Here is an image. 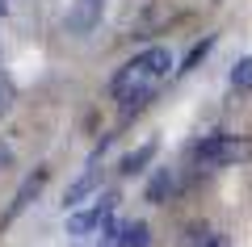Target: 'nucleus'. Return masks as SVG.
I'll return each mask as SVG.
<instances>
[{"label": "nucleus", "instance_id": "obj_1", "mask_svg": "<svg viewBox=\"0 0 252 247\" xmlns=\"http://www.w3.org/2000/svg\"><path fill=\"white\" fill-rule=\"evenodd\" d=\"M168 67H172L168 46H147V51H139L135 59H126L122 67L114 71V80H109V97L122 105V113H135V109H143L147 101L160 92Z\"/></svg>", "mask_w": 252, "mask_h": 247}, {"label": "nucleus", "instance_id": "obj_2", "mask_svg": "<svg viewBox=\"0 0 252 247\" xmlns=\"http://www.w3.org/2000/svg\"><path fill=\"white\" fill-rule=\"evenodd\" d=\"M252 155V142L240 138V134H206L189 147V159L198 164V168H231V164H244Z\"/></svg>", "mask_w": 252, "mask_h": 247}, {"label": "nucleus", "instance_id": "obj_3", "mask_svg": "<svg viewBox=\"0 0 252 247\" xmlns=\"http://www.w3.org/2000/svg\"><path fill=\"white\" fill-rule=\"evenodd\" d=\"M101 13H105V0H67V13H63V26L67 34L84 38L101 26Z\"/></svg>", "mask_w": 252, "mask_h": 247}, {"label": "nucleus", "instance_id": "obj_4", "mask_svg": "<svg viewBox=\"0 0 252 247\" xmlns=\"http://www.w3.org/2000/svg\"><path fill=\"white\" fill-rule=\"evenodd\" d=\"M177 193H181V172H177V168H156L152 180H147V189H143V201L168 205Z\"/></svg>", "mask_w": 252, "mask_h": 247}, {"label": "nucleus", "instance_id": "obj_5", "mask_svg": "<svg viewBox=\"0 0 252 247\" xmlns=\"http://www.w3.org/2000/svg\"><path fill=\"white\" fill-rule=\"evenodd\" d=\"M42 185H46V168L30 172V176L21 180V189H17V193H13V205H9V218H13V214H21V210H26V205L34 201L38 193H42Z\"/></svg>", "mask_w": 252, "mask_h": 247}, {"label": "nucleus", "instance_id": "obj_6", "mask_svg": "<svg viewBox=\"0 0 252 247\" xmlns=\"http://www.w3.org/2000/svg\"><path fill=\"white\" fill-rule=\"evenodd\" d=\"M97 185H101V168H97V164H89V172H84L76 185H67V193H63V205H67V210H72V205H80L89 193H97Z\"/></svg>", "mask_w": 252, "mask_h": 247}, {"label": "nucleus", "instance_id": "obj_7", "mask_svg": "<svg viewBox=\"0 0 252 247\" xmlns=\"http://www.w3.org/2000/svg\"><path fill=\"white\" fill-rule=\"evenodd\" d=\"M156 151H160V142H156V138H152V142H143L139 151H130V155H126L122 164H118V172H122V176H135V172H143L147 164L156 159Z\"/></svg>", "mask_w": 252, "mask_h": 247}, {"label": "nucleus", "instance_id": "obj_8", "mask_svg": "<svg viewBox=\"0 0 252 247\" xmlns=\"http://www.w3.org/2000/svg\"><path fill=\"white\" fill-rule=\"evenodd\" d=\"M109 222L97 218V210H84V214H72L67 218V235H93V230H105Z\"/></svg>", "mask_w": 252, "mask_h": 247}, {"label": "nucleus", "instance_id": "obj_9", "mask_svg": "<svg viewBox=\"0 0 252 247\" xmlns=\"http://www.w3.org/2000/svg\"><path fill=\"white\" fill-rule=\"evenodd\" d=\"M231 88L235 92H252V55H244V59H235L231 63Z\"/></svg>", "mask_w": 252, "mask_h": 247}, {"label": "nucleus", "instance_id": "obj_10", "mask_svg": "<svg viewBox=\"0 0 252 247\" xmlns=\"http://www.w3.org/2000/svg\"><path fill=\"white\" fill-rule=\"evenodd\" d=\"M210 46H215V34H206V38H202L198 46H193V51L185 55V63H181V67H177V76H185V71H193V67H198V63H202V59H206V55H210Z\"/></svg>", "mask_w": 252, "mask_h": 247}, {"label": "nucleus", "instance_id": "obj_11", "mask_svg": "<svg viewBox=\"0 0 252 247\" xmlns=\"http://www.w3.org/2000/svg\"><path fill=\"white\" fill-rule=\"evenodd\" d=\"M152 243V235H147V222H126V247H147Z\"/></svg>", "mask_w": 252, "mask_h": 247}, {"label": "nucleus", "instance_id": "obj_12", "mask_svg": "<svg viewBox=\"0 0 252 247\" xmlns=\"http://www.w3.org/2000/svg\"><path fill=\"white\" fill-rule=\"evenodd\" d=\"M101 247H126V222H109L101 230Z\"/></svg>", "mask_w": 252, "mask_h": 247}, {"label": "nucleus", "instance_id": "obj_13", "mask_svg": "<svg viewBox=\"0 0 252 247\" xmlns=\"http://www.w3.org/2000/svg\"><path fill=\"white\" fill-rule=\"evenodd\" d=\"M202 247H231V235H223V230H210V235L202 239Z\"/></svg>", "mask_w": 252, "mask_h": 247}, {"label": "nucleus", "instance_id": "obj_14", "mask_svg": "<svg viewBox=\"0 0 252 247\" xmlns=\"http://www.w3.org/2000/svg\"><path fill=\"white\" fill-rule=\"evenodd\" d=\"M9 97H13V92H9V80L0 76V113H4V109H9Z\"/></svg>", "mask_w": 252, "mask_h": 247}, {"label": "nucleus", "instance_id": "obj_15", "mask_svg": "<svg viewBox=\"0 0 252 247\" xmlns=\"http://www.w3.org/2000/svg\"><path fill=\"white\" fill-rule=\"evenodd\" d=\"M9 164H13V147L0 138V168H9Z\"/></svg>", "mask_w": 252, "mask_h": 247}]
</instances>
